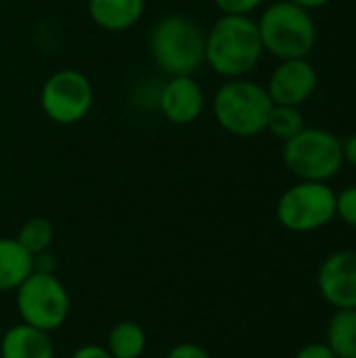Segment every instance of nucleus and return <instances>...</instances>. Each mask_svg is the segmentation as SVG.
Listing matches in <instances>:
<instances>
[{
    "instance_id": "f257e3e1",
    "label": "nucleus",
    "mask_w": 356,
    "mask_h": 358,
    "mask_svg": "<svg viewBox=\"0 0 356 358\" xmlns=\"http://www.w3.org/2000/svg\"><path fill=\"white\" fill-rule=\"evenodd\" d=\"M262 52L258 23L250 15H222L206 31V63L227 80L250 73Z\"/></svg>"
},
{
    "instance_id": "f03ea898",
    "label": "nucleus",
    "mask_w": 356,
    "mask_h": 358,
    "mask_svg": "<svg viewBox=\"0 0 356 358\" xmlns=\"http://www.w3.org/2000/svg\"><path fill=\"white\" fill-rule=\"evenodd\" d=\"M149 52L172 76H193L206 63V31L187 15H164L151 27Z\"/></svg>"
},
{
    "instance_id": "7ed1b4c3",
    "label": "nucleus",
    "mask_w": 356,
    "mask_h": 358,
    "mask_svg": "<svg viewBox=\"0 0 356 358\" xmlns=\"http://www.w3.org/2000/svg\"><path fill=\"white\" fill-rule=\"evenodd\" d=\"M212 109L216 122L229 134L250 138L266 130L273 101L264 86L245 78H233L216 90Z\"/></svg>"
},
{
    "instance_id": "20e7f679",
    "label": "nucleus",
    "mask_w": 356,
    "mask_h": 358,
    "mask_svg": "<svg viewBox=\"0 0 356 358\" xmlns=\"http://www.w3.org/2000/svg\"><path fill=\"white\" fill-rule=\"evenodd\" d=\"M256 23L262 48L281 61L306 59L317 44V25L311 13L290 0L266 6Z\"/></svg>"
},
{
    "instance_id": "39448f33",
    "label": "nucleus",
    "mask_w": 356,
    "mask_h": 358,
    "mask_svg": "<svg viewBox=\"0 0 356 358\" xmlns=\"http://www.w3.org/2000/svg\"><path fill=\"white\" fill-rule=\"evenodd\" d=\"M283 164L300 180L327 182L344 166V143L325 128H304L285 141Z\"/></svg>"
},
{
    "instance_id": "423d86ee",
    "label": "nucleus",
    "mask_w": 356,
    "mask_h": 358,
    "mask_svg": "<svg viewBox=\"0 0 356 358\" xmlns=\"http://www.w3.org/2000/svg\"><path fill=\"white\" fill-rule=\"evenodd\" d=\"M15 304L21 323L42 329L46 334L57 331L69 317L71 300L65 285L55 273H31L17 289Z\"/></svg>"
},
{
    "instance_id": "0eeeda50",
    "label": "nucleus",
    "mask_w": 356,
    "mask_h": 358,
    "mask_svg": "<svg viewBox=\"0 0 356 358\" xmlns=\"http://www.w3.org/2000/svg\"><path fill=\"white\" fill-rule=\"evenodd\" d=\"M336 218V191L327 182L300 180L277 201V220L294 233H313Z\"/></svg>"
},
{
    "instance_id": "6e6552de",
    "label": "nucleus",
    "mask_w": 356,
    "mask_h": 358,
    "mask_svg": "<svg viewBox=\"0 0 356 358\" xmlns=\"http://www.w3.org/2000/svg\"><path fill=\"white\" fill-rule=\"evenodd\" d=\"M94 90L78 69H59L46 78L40 90V105L48 120L61 126L82 122L92 107Z\"/></svg>"
},
{
    "instance_id": "1a4fd4ad",
    "label": "nucleus",
    "mask_w": 356,
    "mask_h": 358,
    "mask_svg": "<svg viewBox=\"0 0 356 358\" xmlns=\"http://www.w3.org/2000/svg\"><path fill=\"white\" fill-rule=\"evenodd\" d=\"M317 84L319 76L308 59H285L273 69L266 92L275 105L300 107L315 94Z\"/></svg>"
},
{
    "instance_id": "9d476101",
    "label": "nucleus",
    "mask_w": 356,
    "mask_h": 358,
    "mask_svg": "<svg viewBox=\"0 0 356 358\" xmlns=\"http://www.w3.org/2000/svg\"><path fill=\"white\" fill-rule=\"evenodd\" d=\"M319 294L334 308H356V252L327 256L317 275Z\"/></svg>"
},
{
    "instance_id": "9b49d317",
    "label": "nucleus",
    "mask_w": 356,
    "mask_h": 358,
    "mask_svg": "<svg viewBox=\"0 0 356 358\" xmlns=\"http://www.w3.org/2000/svg\"><path fill=\"white\" fill-rule=\"evenodd\" d=\"M206 107V94L193 76H172L159 92L162 115L178 126L199 120Z\"/></svg>"
},
{
    "instance_id": "f8f14e48",
    "label": "nucleus",
    "mask_w": 356,
    "mask_h": 358,
    "mask_svg": "<svg viewBox=\"0 0 356 358\" xmlns=\"http://www.w3.org/2000/svg\"><path fill=\"white\" fill-rule=\"evenodd\" d=\"M2 358H55L50 336L31 325L19 323L4 331L0 340Z\"/></svg>"
},
{
    "instance_id": "ddd939ff",
    "label": "nucleus",
    "mask_w": 356,
    "mask_h": 358,
    "mask_svg": "<svg viewBox=\"0 0 356 358\" xmlns=\"http://www.w3.org/2000/svg\"><path fill=\"white\" fill-rule=\"evenodd\" d=\"M145 0H88L90 19L107 31H124L141 21Z\"/></svg>"
},
{
    "instance_id": "4468645a",
    "label": "nucleus",
    "mask_w": 356,
    "mask_h": 358,
    "mask_svg": "<svg viewBox=\"0 0 356 358\" xmlns=\"http://www.w3.org/2000/svg\"><path fill=\"white\" fill-rule=\"evenodd\" d=\"M34 273V256L10 237H0V292H15Z\"/></svg>"
},
{
    "instance_id": "2eb2a0df",
    "label": "nucleus",
    "mask_w": 356,
    "mask_h": 358,
    "mask_svg": "<svg viewBox=\"0 0 356 358\" xmlns=\"http://www.w3.org/2000/svg\"><path fill=\"white\" fill-rule=\"evenodd\" d=\"M147 346L145 329L134 321H120L109 329L107 350L113 358H141Z\"/></svg>"
},
{
    "instance_id": "dca6fc26",
    "label": "nucleus",
    "mask_w": 356,
    "mask_h": 358,
    "mask_svg": "<svg viewBox=\"0 0 356 358\" xmlns=\"http://www.w3.org/2000/svg\"><path fill=\"white\" fill-rule=\"evenodd\" d=\"M325 344L338 358H356V308H342L332 317Z\"/></svg>"
},
{
    "instance_id": "f3484780",
    "label": "nucleus",
    "mask_w": 356,
    "mask_h": 358,
    "mask_svg": "<svg viewBox=\"0 0 356 358\" xmlns=\"http://www.w3.org/2000/svg\"><path fill=\"white\" fill-rule=\"evenodd\" d=\"M306 128L304 124V115L300 111V107H292V105H275L269 113L266 120V130L279 138V141H290L294 138L298 132H302Z\"/></svg>"
},
{
    "instance_id": "a211bd4d",
    "label": "nucleus",
    "mask_w": 356,
    "mask_h": 358,
    "mask_svg": "<svg viewBox=\"0 0 356 358\" xmlns=\"http://www.w3.org/2000/svg\"><path fill=\"white\" fill-rule=\"evenodd\" d=\"M31 256H38L42 252H48V248L52 245L55 239V227L50 220L42 218V216H34L29 220H25L15 237Z\"/></svg>"
},
{
    "instance_id": "6ab92c4d",
    "label": "nucleus",
    "mask_w": 356,
    "mask_h": 358,
    "mask_svg": "<svg viewBox=\"0 0 356 358\" xmlns=\"http://www.w3.org/2000/svg\"><path fill=\"white\" fill-rule=\"evenodd\" d=\"M336 216L356 229V187H348L342 193H336Z\"/></svg>"
},
{
    "instance_id": "aec40b11",
    "label": "nucleus",
    "mask_w": 356,
    "mask_h": 358,
    "mask_svg": "<svg viewBox=\"0 0 356 358\" xmlns=\"http://www.w3.org/2000/svg\"><path fill=\"white\" fill-rule=\"evenodd\" d=\"M264 0H214V4L222 10V15H250Z\"/></svg>"
},
{
    "instance_id": "412c9836",
    "label": "nucleus",
    "mask_w": 356,
    "mask_h": 358,
    "mask_svg": "<svg viewBox=\"0 0 356 358\" xmlns=\"http://www.w3.org/2000/svg\"><path fill=\"white\" fill-rule=\"evenodd\" d=\"M166 358H212V355L193 342H180L174 348H170V352L166 355Z\"/></svg>"
},
{
    "instance_id": "4be33fe9",
    "label": "nucleus",
    "mask_w": 356,
    "mask_h": 358,
    "mask_svg": "<svg viewBox=\"0 0 356 358\" xmlns=\"http://www.w3.org/2000/svg\"><path fill=\"white\" fill-rule=\"evenodd\" d=\"M296 358H338L327 344H306L298 350Z\"/></svg>"
},
{
    "instance_id": "5701e85b",
    "label": "nucleus",
    "mask_w": 356,
    "mask_h": 358,
    "mask_svg": "<svg viewBox=\"0 0 356 358\" xmlns=\"http://www.w3.org/2000/svg\"><path fill=\"white\" fill-rule=\"evenodd\" d=\"M71 358H113L111 352L101 344H84L73 350Z\"/></svg>"
},
{
    "instance_id": "b1692460",
    "label": "nucleus",
    "mask_w": 356,
    "mask_h": 358,
    "mask_svg": "<svg viewBox=\"0 0 356 358\" xmlns=\"http://www.w3.org/2000/svg\"><path fill=\"white\" fill-rule=\"evenodd\" d=\"M344 162L353 164L356 168V132L348 136V141L344 143Z\"/></svg>"
},
{
    "instance_id": "393cba45",
    "label": "nucleus",
    "mask_w": 356,
    "mask_h": 358,
    "mask_svg": "<svg viewBox=\"0 0 356 358\" xmlns=\"http://www.w3.org/2000/svg\"><path fill=\"white\" fill-rule=\"evenodd\" d=\"M290 2H294L296 6H300V8H304V10H317V8H323V6H327L332 0H290Z\"/></svg>"
},
{
    "instance_id": "a878e982",
    "label": "nucleus",
    "mask_w": 356,
    "mask_h": 358,
    "mask_svg": "<svg viewBox=\"0 0 356 358\" xmlns=\"http://www.w3.org/2000/svg\"><path fill=\"white\" fill-rule=\"evenodd\" d=\"M0 358H2V357H0Z\"/></svg>"
},
{
    "instance_id": "bb28decb",
    "label": "nucleus",
    "mask_w": 356,
    "mask_h": 358,
    "mask_svg": "<svg viewBox=\"0 0 356 358\" xmlns=\"http://www.w3.org/2000/svg\"><path fill=\"white\" fill-rule=\"evenodd\" d=\"M141 358H143V357H141Z\"/></svg>"
}]
</instances>
